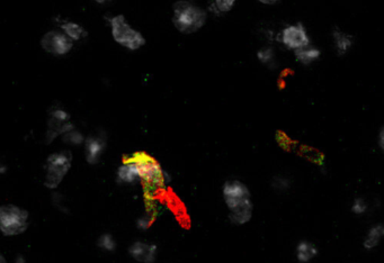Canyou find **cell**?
I'll use <instances>...</instances> for the list:
<instances>
[{"label": "cell", "mask_w": 384, "mask_h": 263, "mask_svg": "<svg viewBox=\"0 0 384 263\" xmlns=\"http://www.w3.org/2000/svg\"><path fill=\"white\" fill-rule=\"evenodd\" d=\"M222 197L229 211V220L242 226L253 218V204L251 190L240 180H228L222 186Z\"/></svg>", "instance_id": "6da1fadb"}, {"label": "cell", "mask_w": 384, "mask_h": 263, "mask_svg": "<svg viewBox=\"0 0 384 263\" xmlns=\"http://www.w3.org/2000/svg\"><path fill=\"white\" fill-rule=\"evenodd\" d=\"M172 23L183 34L198 32L207 23V12L195 3L178 1L172 6Z\"/></svg>", "instance_id": "7a4b0ae2"}, {"label": "cell", "mask_w": 384, "mask_h": 263, "mask_svg": "<svg viewBox=\"0 0 384 263\" xmlns=\"http://www.w3.org/2000/svg\"><path fill=\"white\" fill-rule=\"evenodd\" d=\"M132 156L139 165L141 181L149 190L158 191L166 187L169 178L157 160L145 152H138Z\"/></svg>", "instance_id": "3957f363"}, {"label": "cell", "mask_w": 384, "mask_h": 263, "mask_svg": "<svg viewBox=\"0 0 384 263\" xmlns=\"http://www.w3.org/2000/svg\"><path fill=\"white\" fill-rule=\"evenodd\" d=\"M29 225V213L14 204L0 207V231L3 236L14 237L23 234Z\"/></svg>", "instance_id": "277c9868"}, {"label": "cell", "mask_w": 384, "mask_h": 263, "mask_svg": "<svg viewBox=\"0 0 384 263\" xmlns=\"http://www.w3.org/2000/svg\"><path fill=\"white\" fill-rule=\"evenodd\" d=\"M111 25L112 36L121 47L137 51L146 45V38L139 31L128 23L123 15H117L108 20Z\"/></svg>", "instance_id": "5b68a950"}, {"label": "cell", "mask_w": 384, "mask_h": 263, "mask_svg": "<svg viewBox=\"0 0 384 263\" xmlns=\"http://www.w3.org/2000/svg\"><path fill=\"white\" fill-rule=\"evenodd\" d=\"M73 156L69 151H62L51 154L45 165V181L44 185L49 189H57L61 185L64 176L71 168Z\"/></svg>", "instance_id": "8992f818"}, {"label": "cell", "mask_w": 384, "mask_h": 263, "mask_svg": "<svg viewBox=\"0 0 384 263\" xmlns=\"http://www.w3.org/2000/svg\"><path fill=\"white\" fill-rule=\"evenodd\" d=\"M279 40L286 49L294 52L311 45V38L309 36L308 31L301 23L291 24L284 27L279 35Z\"/></svg>", "instance_id": "52a82bcc"}, {"label": "cell", "mask_w": 384, "mask_h": 263, "mask_svg": "<svg viewBox=\"0 0 384 263\" xmlns=\"http://www.w3.org/2000/svg\"><path fill=\"white\" fill-rule=\"evenodd\" d=\"M42 49L54 57H64L73 50V40L59 31H50L41 40Z\"/></svg>", "instance_id": "ba28073f"}, {"label": "cell", "mask_w": 384, "mask_h": 263, "mask_svg": "<svg viewBox=\"0 0 384 263\" xmlns=\"http://www.w3.org/2000/svg\"><path fill=\"white\" fill-rule=\"evenodd\" d=\"M71 130H73V126L70 123L69 114L62 108H53L50 113L47 142L50 143L59 135H64Z\"/></svg>", "instance_id": "9c48e42d"}, {"label": "cell", "mask_w": 384, "mask_h": 263, "mask_svg": "<svg viewBox=\"0 0 384 263\" xmlns=\"http://www.w3.org/2000/svg\"><path fill=\"white\" fill-rule=\"evenodd\" d=\"M128 255L138 263H154L157 259L158 246L147 241H135L128 248Z\"/></svg>", "instance_id": "30bf717a"}, {"label": "cell", "mask_w": 384, "mask_h": 263, "mask_svg": "<svg viewBox=\"0 0 384 263\" xmlns=\"http://www.w3.org/2000/svg\"><path fill=\"white\" fill-rule=\"evenodd\" d=\"M106 148V135L102 132L88 136L84 141L86 160L89 165H97L101 161L103 153Z\"/></svg>", "instance_id": "8fae6325"}, {"label": "cell", "mask_w": 384, "mask_h": 263, "mask_svg": "<svg viewBox=\"0 0 384 263\" xmlns=\"http://www.w3.org/2000/svg\"><path fill=\"white\" fill-rule=\"evenodd\" d=\"M117 180L119 183H122V185H134V183L141 181L139 165L134 160L133 156L128 158L117 168Z\"/></svg>", "instance_id": "7c38bea8"}, {"label": "cell", "mask_w": 384, "mask_h": 263, "mask_svg": "<svg viewBox=\"0 0 384 263\" xmlns=\"http://www.w3.org/2000/svg\"><path fill=\"white\" fill-rule=\"evenodd\" d=\"M332 42H334V47H335L337 55L343 57V55H346L354 45V38H353V35L344 32L341 29L336 27L332 31Z\"/></svg>", "instance_id": "4fadbf2b"}, {"label": "cell", "mask_w": 384, "mask_h": 263, "mask_svg": "<svg viewBox=\"0 0 384 263\" xmlns=\"http://www.w3.org/2000/svg\"><path fill=\"white\" fill-rule=\"evenodd\" d=\"M318 253L319 251H318L317 246L310 241H301L297 243V248H295V257L300 263L311 262L314 257H317Z\"/></svg>", "instance_id": "5bb4252c"}, {"label": "cell", "mask_w": 384, "mask_h": 263, "mask_svg": "<svg viewBox=\"0 0 384 263\" xmlns=\"http://www.w3.org/2000/svg\"><path fill=\"white\" fill-rule=\"evenodd\" d=\"M382 239H384V223H378L367 231L363 241L364 249L369 250V251L376 249Z\"/></svg>", "instance_id": "9a60e30c"}, {"label": "cell", "mask_w": 384, "mask_h": 263, "mask_svg": "<svg viewBox=\"0 0 384 263\" xmlns=\"http://www.w3.org/2000/svg\"><path fill=\"white\" fill-rule=\"evenodd\" d=\"M60 29H61L62 32L67 35L68 38H69L70 40H73V42L87 38V31H86L82 25H79V24L75 23V22L64 20V22L60 24Z\"/></svg>", "instance_id": "2e32d148"}, {"label": "cell", "mask_w": 384, "mask_h": 263, "mask_svg": "<svg viewBox=\"0 0 384 263\" xmlns=\"http://www.w3.org/2000/svg\"><path fill=\"white\" fill-rule=\"evenodd\" d=\"M294 55H295V59H297L299 63L302 64V66H310V64L320 59L321 51L318 47L310 45V47H306V49L294 52Z\"/></svg>", "instance_id": "e0dca14e"}, {"label": "cell", "mask_w": 384, "mask_h": 263, "mask_svg": "<svg viewBox=\"0 0 384 263\" xmlns=\"http://www.w3.org/2000/svg\"><path fill=\"white\" fill-rule=\"evenodd\" d=\"M235 6H236L235 0H218V1L209 3V10L219 16V15L231 12Z\"/></svg>", "instance_id": "ac0fdd59"}, {"label": "cell", "mask_w": 384, "mask_h": 263, "mask_svg": "<svg viewBox=\"0 0 384 263\" xmlns=\"http://www.w3.org/2000/svg\"><path fill=\"white\" fill-rule=\"evenodd\" d=\"M97 246L105 252H113L117 249V241L113 235L110 233H104L97 240Z\"/></svg>", "instance_id": "d6986e66"}, {"label": "cell", "mask_w": 384, "mask_h": 263, "mask_svg": "<svg viewBox=\"0 0 384 263\" xmlns=\"http://www.w3.org/2000/svg\"><path fill=\"white\" fill-rule=\"evenodd\" d=\"M257 59L264 66H272L275 62V51L272 47H264L258 50Z\"/></svg>", "instance_id": "ffe728a7"}, {"label": "cell", "mask_w": 384, "mask_h": 263, "mask_svg": "<svg viewBox=\"0 0 384 263\" xmlns=\"http://www.w3.org/2000/svg\"><path fill=\"white\" fill-rule=\"evenodd\" d=\"M292 182L286 176H274L272 180V188L279 193H286L288 189L291 188Z\"/></svg>", "instance_id": "44dd1931"}, {"label": "cell", "mask_w": 384, "mask_h": 263, "mask_svg": "<svg viewBox=\"0 0 384 263\" xmlns=\"http://www.w3.org/2000/svg\"><path fill=\"white\" fill-rule=\"evenodd\" d=\"M64 141L70 145H79L84 143L86 140H84L82 134L79 133L77 130H71L68 133L64 134Z\"/></svg>", "instance_id": "7402d4cb"}, {"label": "cell", "mask_w": 384, "mask_h": 263, "mask_svg": "<svg viewBox=\"0 0 384 263\" xmlns=\"http://www.w3.org/2000/svg\"><path fill=\"white\" fill-rule=\"evenodd\" d=\"M350 209H352L353 214L363 215L369 209V205H367V200H363V198H355L353 202Z\"/></svg>", "instance_id": "603a6c76"}, {"label": "cell", "mask_w": 384, "mask_h": 263, "mask_svg": "<svg viewBox=\"0 0 384 263\" xmlns=\"http://www.w3.org/2000/svg\"><path fill=\"white\" fill-rule=\"evenodd\" d=\"M152 220H154V217H152V214H145L139 217L137 220L138 230H140V231H147V230L150 229Z\"/></svg>", "instance_id": "cb8c5ba5"}, {"label": "cell", "mask_w": 384, "mask_h": 263, "mask_svg": "<svg viewBox=\"0 0 384 263\" xmlns=\"http://www.w3.org/2000/svg\"><path fill=\"white\" fill-rule=\"evenodd\" d=\"M378 146L384 152V126L380 130V133H378Z\"/></svg>", "instance_id": "d4e9b609"}, {"label": "cell", "mask_w": 384, "mask_h": 263, "mask_svg": "<svg viewBox=\"0 0 384 263\" xmlns=\"http://www.w3.org/2000/svg\"><path fill=\"white\" fill-rule=\"evenodd\" d=\"M260 3H263V5H265V6H275V5H277V3H279L277 0H262L260 1Z\"/></svg>", "instance_id": "484cf974"}, {"label": "cell", "mask_w": 384, "mask_h": 263, "mask_svg": "<svg viewBox=\"0 0 384 263\" xmlns=\"http://www.w3.org/2000/svg\"><path fill=\"white\" fill-rule=\"evenodd\" d=\"M15 263H27V261H25L24 257H22V255H18V257H16V260H15Z\"/></svg>", "instance_id": "4316f807"}, {"label": "cell", "mask_w": 384, "mask_h": 263, "mask_svg": "<svg viewBox=\"0 0 384 263\" xmlns=\"http://www.w3.org/2000/svg\"><path fill=\"white\" fill-rule=\"evenodd\" d=\"M0 263H8L7 262L6 257H3V255L0 257Z\"/></svg>", "instance_id": "83f0119b"}]
</instances>
